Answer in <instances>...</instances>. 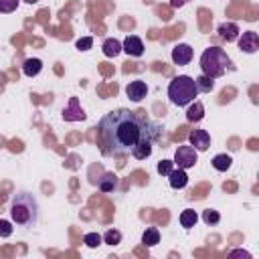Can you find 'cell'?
<instances>
[{
    "instance_id": "obj_1",
    "label": "cell",
    "mask_w": 259,
    "mask_h": 259,
    "mask_svg": "<svg viewBox=\"0 0 259 259\" xmlns=\"http://www.w3.org/2000/svg\"><path fill=\"white\" fill-rule=\"evenodd\" d=\"M97 130L103 144V154L123 156L130 154L142 140L158 142L162 138L164 127L158 121L150 119L146 111L113 109L99 119Z\"/></svg>"
},
{
    "instance_id": "obj_2",
    "label": "cell",
    "mask_w": 259,
    "mask_h": 259,
    "mask_svg": "<svg viewBox=\"0 0 259 259\" xmlns=\"http://www.w3.org/2000/svg\"><path fill=\"white\" fill-rule=\"evenodd\" d=\"M10 217H12V223H16L18 227H24V229L34 227L38 221L36 196L32 192H26V190L16 192L10 200Z\"/></svg>"
},
{
    "instance_id": "obj_3",
    "label": "cell",
    "mask_w": 259,
    "mask_h": 259,
    "mask_svg": "<svg viewBox=\"0 0 259 259\" xmlns=\"http://www.w3.org/2000/svg\"><path fill=\"white\" fill-rule=\"evenodd\" d=\"M231 67V57L227 55L225 49L221 47H208L202 51L200 55V69L202 75L210 77V79H219L227 73V69Z\"/></svg>"
},
{
    "instance_id": "obj_4",
    "label": "cell",
    "mask_w": 259,
    "mask_h": 259,
    "mask_svg": "<svg viewBox=\"0 0 259 259\" xmlns=\"http://www.w3.org/2000/svg\"><path fill=\"white\" fill-rule=\"evenodd\" d=\"M198 95L196 83L192 77L188 75H178L168 83V99L170 103H174L176 107H184L190 101H194V97Z\"/></svg>"
},
{
    "instance_id": "obj_5",
    "label": "cell",
    "mask_w": 259,
    "mask_h": 259,
    "mask_svg": "<svg viewBox=\"0 0 259 259\" xmlns=\"http://www.w3.org/2000/svg\"><path fill=\"white\" fill-rule=\"evenodd\" d=\"M174 166L176 168H182V170H188V168H194V164L198 162V152L188 144V146H178V150L174 152Z\"/></svg>"
},
{
    "instance_id": "obj_6",
    "label": "cell",
    "mask_w": 259,
    "mask_h": 259,
    "mask_svg": "<svg viewBox=\"0 0 259 259\" xmlns=\"http://www.w3.org/2000/svg\"><path fill=\"white\" fill-rule=\"evenodd\" d=\"M61 115H63L65 121H83V119L87 117V113L83 111V107H81V103H79V97H71L69 103L63 107Z\"/></svg>"
},
{
    "instance_id": "obj_7",
    "label": "cell",
    "mask_w": 259,
    "mask_h": 259,
    "mask_svg": "<svg viewBox=\"0 0 259 259\" xmlns=\"http://www.w3.org/2000/svg\"><path fill=\"white\" fill-rule=\"evenodd\" d=\"M125 95H127L134 103H140V101L148 95V85H146V81H142V79L130 81L127 87H125Z\"/></svg>"
},
{
    "instance_id": "obj_8",
    "label": "cell",
    "mask_w": 259,
    "mask_h": 259,
    "mask_svg": "<svg viewBox=\"0 0 259 259\" xmlns=\"http://www.w3.org/2000/svg\"><path fill=\"white\" fill-rule=\"evenodd\" d=\"M188 142H190V146H192L196 152H204V150H208V146H210V136H208L206 130H192V132L188 134Z\"/></svg>"
},
{
    "instance_id": "obj_9",
    "label": "cell",
    "mask_w": 259,
    "mask_h": 259,
    "mask_svg": "<svg viewBox=\"0 0 259 259\" xmlns=\"http://www.w3.org/2000/svg\"><path fill=\"white\" fill-rule=\"evenodd\" d=\"M121 51L127 53L130 57H142V55H144V42H142L140 36L130 34V36L123 38V42H121Z\"/></svg>"
},
{
    "instance_id": "obj_10",
    "label": "cell",
    "mask_w": 259,
    "mask_h": 259,
    "mask_svg": "<svg viewBox=\"0 0 259 259\" xmlns=\"http://www.w3.org/2000/svg\"><path fill=\"white\" fill-rule=\"evenodd\" d=\"M239 49H241L243 53H249V55L257 53V49H259V34H257L255 30L243 32V36L239 38Z\"/></svg>"
},
{
    "instance_id": "obj_11",
    "label": "cell",
    "mask_w": 259,
    "mask_h": 259,
    "mask_svg": "<svg viewBox=\"0 0 259 259\" xmlns=\"http://www.w3.org/2000/svg\"><path fill=\"white\" fill-rule=\"evenodd\" d=\"M192 59V47L186 45V42H178L174 49H172V61L176 65H188Z\"/></svg>"
},
{
    "instance_id": "obj_12",
    "label": "cell",
    "mask_w": 259,
    "mask_h": 259,
    "mask_svg": "<svg viewBox=\"0 0 259 259\" xmlns=\"http://www.w3.org/2000/svg\"><path fill=\"white\" fill-rule=\"evenodd\" d=\"M168 182H170V188H174V190L184 188V186L188 184V174H186V170H182V168H172V172L168 174Z\"/></svg>"
},
{
    "instance_id": "obj_13",
    "label": "cell",
    "mask_w": 259,
    "mask_h": 259,
    "mask_svg": "<svg viewBox=\"0 0 259 259\" xmlns=\"http://www.w3.org/2000/svg\"><path fill=\"white\" fill-rule=\"evenodd\" d=\"M219 36L223 38V40H227V42H233V40H237V36H239V26L235 24V22H221L219 24Z\"/></svg>"
},
{
    "instance_id": "obj_14",
    "label": "cell",
    "mask_w": 259,
    "mask_h": 259,
    "mask_svg": "<svg viewBox=\"0 0 259 259\" xmlns=\"http://www.w3.org/2000/svg\"><path fill=\"white\" fill-rule=\"evenodd\" d=\"M40 71H42V61H40V59L30 57V59H26V61L22 63V73H24L26 77H36Z\"/></svg>"
},
{
    "instance_id": "obj_15",
    "label": "cell",
    "mask_w": 259,
    "mask_h": 259,
    "mask_svg": "<svg viewBox=\"0 0 259 259\" xmlns=\"http://www.w3.org/2000/svg\"><path fill=\"white\" fill-rule=\"evenodd\" d=\"M202 117H204V105H202L200 101H194V103L190 101V103H188V109H186V119L196 123V121H200Z\"/></svg>"
},
{
    "instance_id": "obj_16",
    "label": "cell",
    "mask_w": 259,
    "mask_h": 259,
    "mask_svg": "<svg viewBox=\"0 0 259 259\" xmlns=\"http://www.w3.org/2000/svg\"><path fill=\"white\" fill-rule=\"evenodd\" d=\"M101 51L105 57H117L121 53V42L117 38H105L101 45Z\"/></svg>"
},
{
    "instance_id": "obj_17",
    "label": "cell",
    "mask_w": 259,
    "mask_h": 259,
    "mask_svg": "<svg viewBox=\"0 0 259 259\" xmlns=\"http://www.w3.org/2000/svg\"><path fill=\"white\" fill-rule=\"evenodd\" d=\"M117 188V176L113 172H105L101 178H99V190L103 192H111Z\"/></svg>"
},
{
    "instance_id": "obj_18",
    "label": "cell",
    "mask_w": 259,
    "mask_h": 259,
    "mask_svg": "<svg viewBox=\"0 0 259 259\" xmlns=\"http://www.w3.org/2000/svg\"><path fill=\"white\" fill-rule=\"evenodd\" d=\"M178 221H180V227L192 229V227L196 225V221H198V214H196V210H192V208H184V210L180 212Z\"/></svg>"
},
{
    "instance_id": "obj_19",
    "label": "cell",
    "mask_w": 259,
    "mask_h": 259,
    "mask_svg": "<svg viewBox=\"0 0 259 259\" xmlns=\"http://www.w3.org/2000/svg\"><path fill=\"white\" fill-rule=\"evenodd\" d=\"M231 164H233V158L229 154H217L212 158V168L219 170V172H227L231 168Z\"/></svg>"
},
{
    "instance_id": "obj_20",
    "label": "cell",
    "mask_w": 259,
    "mask_h": 259,
    "mask_svg": "<svg viewBox=\"0 0 259 259\" xmlns=\"http://www.w3.org/2000/svg\"><path fill=\"white\" fill-rule=\"evenodd\" d=\"M142 243H144L146 247H154V245H158V243H160V233H158V229H156V227L146 229L144 235H142Z\"/></svg>"
},
{
    "instance_id": "obj_21",
    "label": "cell",
    "mask_w": 259,
    "mask_h": 259,
    "mask_svg": "<svg viewBox=\"0 0 259 259\" xmlns=\"http://www.w3.org/2000/svg\"><path fill=\"white\" fill-rule=\"evenodd\" d=\"M194 83H196V89L202 91V93H208V91H212V87H214V79H210V77H206V75L196 77Z\"/></svg>"
},
{
    "instance_id": "obj_22",
    "label": "cell",
    "mask_w": 259,
    "mask_h": 259,
    "mask_svg": "<svg viewBox=\"0 0 259 259\" xmlns=\"http://www.w3.org/2000/svg\"><path fill=\"white\" fill-rule=\"evenodd\" d=\"M101 239H103V243H107V245H119V243H121V233H119L117 229H109Z\"/></svg>"
},
{
    "instance_id": "obj_23",
    "label": "cell",
    "mask_w": 259,
    "mask_h": 259,
    "mask_svg": "<svg viewBox=\"0 0 259 259\" xmlns=\"http://www.w3.org/2000/svg\"><path fill=\"white\" fill-rule=\"evenodd\" d=\"M83 243H85L89 249H95V247H99V245L103 243V239H101V235H99V233H85Z\"/></svg>"
},
{
    "instance_id": "obj_24",
    "label": "cell",
    "mask_w": 259,
    "mask_h": 259,
    "mask_svg": "<svg viewBox=\"0 0 259 259\" xmlns=\"http://www.w3.org/2000/svg\"><path fill=\"white\" fill-rule=\"evenodd\" d=\"M202 221H204L206 225H217V223L221 221V214H219V210H214V208H206V210L202 212Z\"/></svg>"
},
{
    "instance_id": "obj_25",
    "label": "cell",
    "mask_w": 259,
    "mask_h": 259,
    "mask_svg": "<svg viewBox=\"0 0 259 259\" xmlns=\"http://www.w3.org/2000/svg\"><path fill=\"white\" fill-rule=\"evenodd\" d=\"M20 0H0V14H10L18 8Z\"/></svg>"
},
{
    "instance_id": "obj_26",
    "label": "cell",
    "mask_w": 259,
    "mask_h": 259,
    "mask_svg": "<svg viewBox=\"0 0 259 259\" xmlns=\"http://www.w3.org/2000/svg\"><path fill=\"white\" fill-rule=\"evenodd\" d=\"M172 168H174V162H172V160H160L158 166H156L158 174H162V176H168V174L172 172Z\"/></svg>"
},
{
    "instance_id": "obj_27",
    "label": "cell",
    "mask_w": 259,
    "mask_h": 259,
    "mask_svg": "<svg viewBox=\"0 0 259 259\" xmlns=\"http://www.w3.org/2000/svg\"><path fill=\"white\" fill-rule=\"evenodd\" d=\"M75 47H77L79 51H89V49L93 47V38H91V36H83V38H79V40L75 42Z\"/></svg>"
},
{
    "instance_id": "obj_28",
    "label": "cell",
    "mask_w": 259,
    "mask_h": 259,
    "mask_svg": "<svg viewBox=\"0 0 259 259\" xmlns=\"http://www.w3.org/2000/svg\"><path fill=\"white\" fill-rule=\"evenodd\" d=\"M12 235V225L8 221H0V237H10Z\"/></svg>"
},
{
    "instance_id": "obj_29",
    "label": "cell",
    "mask_w": 259,
    "mask_h": 259,
    "mask_svg": "<svg viewBox=\"0 0 259 259\" xmlns=\"http://www.w3.org/2000/svg\"><path fill=\"white\" fill-rule=\"evenodd\" d=\"M229 257H245V259H251V253H247L243 249H235V251L229 253Z\"/></svg>"
},
{
    "instance_id": "obj_30",
    "label": "cell",
    "mask_w": 259,
    "mask_h": 259,
    "mask_svg": "<svg viewBox=\"0 0 259 259\" xmlns=\"http://www.w3.org/2000/svg\"><path fill=\"white\" fill-rule=\"evenodd\" d=\"M188 0H170V6L172 8H180V6H184Z\"/></svg>"
},
{
    "instance_id": "obj_31",
    "label": "cell",
    "mask_w": 259,
    "mask_h": 259,
    "mask_svg": "<svg viewBox=\"0 0 259 259\" xmlns=\"http://www.w3.org/2000/svg\"><path fill=\"white\" fill-rule=\"evenodd\" d=\"M22 2H26V4H36L38 0H22Z\"/></svg>"
}]
</instances>
